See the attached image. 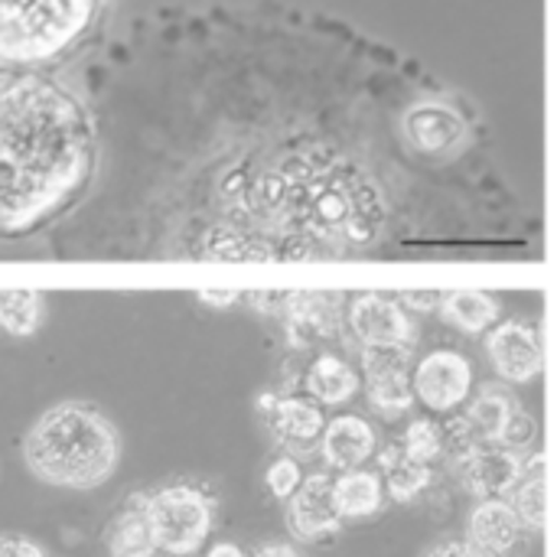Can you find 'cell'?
<instances>
[{"instance_id": "484cf974", "label": "cell", "mask_w": 557, "mask_h": 557, "mask_svg": "<svg viewBox=\"0 0 557 557\" xmlns=\"http://www.w3.org/2000/svg\"><path fill=\"white\" fill-rule=\"evenodd\" d=\"M0 557H46V552L33 539H26V535L3 532L0 535Z\"/></svg>"}, {"instance_id": "277c9868", "label": "cell", "mask_w": 557, "mask_h": 557, "mask_svg": "<svg viewBox=\"0 0 557 557\" xmlns=\"http://www.w3.org/2000/svg\"><path fill=\"white\" fill-rule=\"evenodd\" d=\"M144 509H147L157 548H163L173 557L193 555L212 529V509L206 496L189 486L160 490L144 499Z\"/></svg>"}, {"instance_id": "9c48e42d", "label": "cell", "mask_w": 557, "mask_h": 557, "mask_svg": "<svg viewBox=\"0 0 557 557\" xmlns=\"http://www.w3.org/2000/svg\"><path fill=\"white\" fill-rule=\"evenodd\" d=\"M352 330L372 349H395L408 339V317L385 297H359L352 307Z\"/></svg>"}, {"instance_id": "ac0fdd59", "label": "cell", "mask_w": 557, "mask_h": 557, "mask_svg": "<svg viewBox=\"0 0 557 557\" xmlns=\"http://www.w3.org/2000/svg\"><path fill=\"white\" fill-rule=\"evenodd\" d=\"M382 467H385L388 493H392L398 503L414 499V496L428 486V480H431L428 463L414 460L408 450H388V454L382 457Z\"/></svg>"}, {"instance_id": "603a6c76", "label": "cell", "mask_w": 557, "mask_h": 557, "mask_svg": "<svg viewBox=\"0 0 557 557\" xmlns=\"http://www.w3.org/2000/svg\"><path fill=\"white\" fill-rule=\"evenodd\" d=\"M516 512L525 525H535L542 529L545 525V480L535 476V480H525L516 493Z\"/></svg>"}, {"instance_id": "52a82bcc", "label": "cell", "mask_w": 557, "mask_h": 557, "mask_svg": "<svg viewBox=\"0 0 557 557\" xmlns=\"http://www.w3.org/2000/svg\"><path fill=\"white\" fill-rule=\"evenodd\" d=\"M405 134L424 153H447L463 140V117L437 101L414 104L405 117Z\"/></svg>"}, {"instance_id": "8992f818", "label": "cell", "mask_w": 557, "mask_h": 557, "mask_svg": "<svg viewBox=\"0 0 557 557\" xmlns=\"http://www.w3.org/2000/svg\"><path fill=\"white\" fill-rule=\"evenodd\" d=\"M490 359L506 382H529L542 369V343L525 323H503L490 336Z\"/></svg>"}, {"instance_id": "4fadbf2b", "label": "cell", "mask_w": 557, "mask_h": 557, "mask_svg": "<svg viewBox=\"0 0 557 557\" xmlns=\"http://www.w3.org/2000/svg\"><path fill=\"white\" fill-rule=\"evenodd\" d=\"M519 460L512 450H476L470 460H463L467 486L476 496H499L503 490H512L519 483Z\"/></svg>"}, {"instance_id": "9a60e30c", "label": "cell", "mask_w": 557, "mask_h": 557, "mask_svg": "<svg viewBox=\"0 0 557 557\" xmlns=\"http://www.w3.org/2000/svg\"><path fill=\"white\" fill-rule=\"evenodd\" d=\"M46 320L39 290H0V330L7 336H33Z\"/></svg>"}, {"instance_id": "30bf717a", "label": "cell", "mask_w": 557, "mask_h": 557, "mask_svg": "<svg viewBox=\"0 0 557 557\" xmlns=\"http://www.w3.org/2000/svg\"><path fill=\"white\" fill-rule=\"evenodd\" d=\"M339 509H336V496H333V483L323 476L307 480L294 503H290V529L304 539H320L326 532H333L339 525Z\"/></svg>"}, {"instance_id": "2e32d148", "label": "cell", "mask_w": 557, "mask_h": 557, "mask_svg": "<svg viewBox=\"0 0 557 557\" xmlns=\"http://www.w3.org/2000/svg\"><path fill=\"white\" fill-rule=\"evenodd\" d=\"M336 509L343 519H366L382 503V486L372 473H346L339 483H333Z\"/></svg>"}, {"instance_id": "cb8c5ba5", "label": "cell", "mask_w": 557, "mask_h": 557, "mask_svg": "<svg viewBox=\"0 0 557 557\" xmlns=\"http://www.w3.org/2000/svg\"><path fill=\"white\" fill-rule=\"evenodd\" d=\"M532 441H535V421H532L529 414L516 411V414H512V421L506 424L503 437H499L503 450H512V454H519V450H525Z\"/></svg>"}, {"instance_id": "83f0119b", "label": "cell", "mask_w": 557, "mask_h": 557, "mask_svg": "<svg viewBox=\"0 0 557 557\" xmlns=\"http://www.w3.org/2000/svg\"><path fill=\"white\" fill-rule=\"evenodd\" d=\"M258 557H300L294 548H287V545H271V548H264V552H258Z\"/></svg>"}, {"instance_id": "7a4b0ae2", "label": "cell", "mask_w": 557, "mask_h": 557, "mask_svg": "<svg viewBox=\"0 0 557 557\" xmlns=\"http://www.w3.org/2000/svg\"><path fill=\"white\" fill-rule=\"evenodd\" d=\"M121 457L117 428L88 401H62L36 418L23 437L29 473L55 490H95L111 480Z\"/></svg>"}, {"instance_id": "44dd1931", "label": "cell", "mask_w": 557, "mask_h": 557, "mask_svg": "<svg viewBox=\"0 0 557 557\" xmlns=\"http://www.w3.org/2000/svg\"><path fill=\"white\" fill-rule=\"evenodd\" d=\"M447 317L463 330H486L496 320V304L480 290H457L447 300Z\"/></svg>"}, {"instance_id": "ffe728a7", "label": "cell", "mask_w": 557, "mask_h": 557, "mask_svg": "<svg viewBox=\"0 0 557 557\" xmlns=\"http://www.w3.org/2000/svg\"><path fill=\"white\" fill-rule=\"evenodd\" d=\"M516 411L519 408H516V401L509 395H503V392H483L476 398V405L470 408V421L476 424V431L486 441H499Z\"/></svg>"}, {"instance_id": "7c38bea8", "label": "cell", "mask_w": 557, "mask_h": 557, "mask_svg": "<svg viewBox=\"0 0 557 557\" xmlns=\"http://www.w3.org/2000/svg\"><path fill=\"white\" fill-rule=\"evenodd\" d=\"M104 545L111 557H153L157 539H153L144 499H134L131 509L114 516V522L104 532Z\"/></svg>"}, {"instance_id": "d6986e66", "label": "cell", "mask_w": 557, "mask_h": 557, "mask_svg": "<svg viewBox=\"0 0 557 557\" xmlns=\"http://www.w3.org/2000/svg\"><path fill=\"white\" fill-rule=\"evenodd\" d=\"M307 388H310L320 401L339 405V401L352 398V392H356V375H352V369H349L346 362L326 356V359L313 362V369L307 372Z\"/></svg>"}, {"instance_id": "3957f363", "label": "cell", "mask_w": 557, "mask_h": 557, "mask_svg": "<svg viewBox=\"0 0 557 557\" xmlns=\"http://www.w3.org/2000/svg\"><path fill=\"white\" fill-rule=\"evenodd\" d=\"M101 0H0V65L36 69L72 52Z\"/></svg>"}, {"instance_id": "8fae6325", "label": "cell", "mask_w": 557, "mask_h": 557, "mask_svg": "<svg viewBox=\"0 0 557 557\" xmlns=\"http://www.w3.org/2000/svg\"><path fill=\"white\" fill-rule=\"evenodd\" d=\"M473 545L483 552V555L503 557L509 555L519 539H522V519L512 506H506L503 499H490L483 503L476 512H473Z\"/></svg>"}, {"instance_id": "5bb4252c", "label": "cell", "mask_w": 557, "mask_h": 557, "mask_svg": "<svg viewBox=\"0 0 557 557\" xmlns=\"http://www.w3.org/2000/svg\"><path fill=\"white\" fill-rule=\"evenodd\" d=\"M375 447V434L362 418H336L323 437V454L333 467L352 470L359 467Z\"/></svg>"}, {"instance_id": "7402d4cb", "label": "cell", "mask_w": 557, "mask_h": 557, "mask_svg": "<svg viewBox=\"0 0 557 557\" xmlns=\"http://www.w3.org/2000/svg\"><path fill=\"white\" fill-rule=\"evenodd\" d=\"M444 447V437H441V428L431 424V421H414L408 428V437H405V450L421 460V463H431Z\"/></svg>"}, {"instance_id": "f1b7e54d", "label": "cell", "mask_w": 557, "mask_h": 557, "mask_svg": "<svg viewBox=\"0 0 557 557\" xmlns=\"http://www.w3.org/2000/svg\"><path fill=\"white\" fill-rule=\"evenodd\" d=\"M206 557H245V555H242V548H235V545H215V548H212Z\"/></svg>"}, {"instance_id": "4316f807", "label": "cell", "mask_w": 557, "mask_h": 557, "mask_svg": "<svg viewBox=\"0 0 557 557\" xmlns=\"http://www.w3.org/2000/svg\"><path fill=\"white\" fill-rule=\"evenodd\" d=\"M428 557H486L476 545H457V542H447V545H437Z\"/></svg>"}, {"instance_id": "6da1fadb", "label": "cell", "mask_w": 557, "mask_h": 557, "mask_svg": "<svg viewBox=\"0 0 557 557\" xmlns=\"http://www.w3.org/2000/svg\"><path fill=\"white\" fill-rule=\"evenodd\" d=\"M95 170V131L55 78L0 65V238H26L65 212Z\"/></svg>"}, {"instance_id": "e0dca14e", "label": "cell", "mask_w": 557, "mask_h": 557, "mask_svg": "<svg viewBox=\"0 0 557 557\" xmlns=\"http://www.w3.org/2000/svg\"><path fill=\"white\" fill-rule=\"evenodd\" d=\"M274 428L281 434L284 444H297V447H310L320 437L323 428V414L310 405V401H281L274 411Z\"/></svg>"}, {"instance_id": "5b68a950", "label": "cell", "mask_w": 557, "mask_h": 557, "mask_svg": "<svg viewBox=\"0 0 557 557\" xmlns=\"http://www.w3.org/2000/svg\"><path fill=\"white\" fill-rule=\"evenodd\" d=\"M470 362L457 352H434L428 356L414 372V392L418 398L434 411L457 408L470 392Z\"/></svg>"}, {"instance_id": "d4e9b609", "label": "cell", "mask_w": 557, "mask_h": 557, "mask_svg": "<svg viewBox=\"0 0 557 557\" xmlns=\"http://www.w3.org/2000/svg\"><path fill=\"white\" fill-rule=\"evenodd\" d=\"M268 486L277 499H287V496H297L300 490V470L294 460H277L268 473Z\"/></svg>"}, {"instance_id": "ba28073f", "label": "cell", "mask_w": 557, "mask_h": 557, "mask_svg": "<svg viewBox=\"0 0 557 557\" xmlns=\"http://www.w3.org/2000/svg\"><path fill=\"white\" fill-rule=\"evenodd\" d=\"M369 375V398L382 411H405L414 398V382L408 379V366L395 349H372L366 359Z\"/></svg>"}]
</instances>
